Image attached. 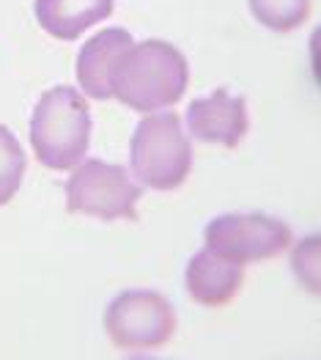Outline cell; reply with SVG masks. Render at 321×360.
<instances>
[{
    "label": "cell",
    "instance_id": "8fae6325",
    "mask_svg": "<svg viewBox=\"0 0 321 360\" xmlns=\"http://www.w3.org/2000/svg\"><path fill=\"white\" fill-rule=\"evenodd\" d=\"M256 22L275 33H289L308 22L313 11V0H247Z\"/></svg>",
    "mask_w": 321,
    "mask_h": 360
},
{
    "label": "cell",
    "instance_id": "4fadbf2b",
    "mask_svg": "<svg viewBox=\"0 0 321 360\" xmlns=\"http://www.w3.org/2000/svg\"><path fill=\"white\" fill-rule=\"evenodd\" d=\"M291 267L296 281L310 295H319V237L316 234H310V237H305V240L294 245Z\"/></svg>",
    "mask_w": 321,
    "mask_h": 360
},
{
    "label": "cell",
    "instance_id": "9c48e42d",
    "mask_svg": "<svg viewBox=\"0 0 321 360\" xmlns=\"http://www.w3.org/2000/svg\"><path fill=\"white\" fill-rule=\"evenodd\" d=\"M132 36L129 30L124 28H105L99 33H93L83 44V50L77 53V83L86 96L91 99H110L113 89H110V77H113V69L121 60V56L132 47Z\"/></svg>",
    "mask_w": 321,
    "mask_h": 360
},
{
    "label": "cell",
    "instance_id": "ba28073f",
    "mask_svg": "<svg viewBox=\"0 0 321 360\" xmlns=\"http://www.w3.org/2000/svg\"><path fill=\"white\" fill-rule=\"evenodd\" d=\"M242 283H244V264L217 256L209 248L198 250L184 270L187 295L204 308L228 305L242 292Z\"/></svg>",
    "mask_w": 321,
    "mask_h": 360
},
{
    "label": "cell",
    "instance_id": "6da1fadb",
    "mask_svg": "<svg viewBox=\"0 0 321 360\" xmlns=\"http://www.w3.org/2000/svg\"><path fill=\"white\" fill-rule=\"evenodd\" d=\"M190 86V63L165 39L132 41L113 69L110 89L121 105L138 113H157L176 105Z\"/></svg>",
    "mask_w": 321,
    "mask_h": 360
},
{
    "label": "cell",
    "instance_id": "3957f363",
    "mask_svg": "<svg viewBox=\"0 0 321 360\" xmlns=\"http://www.w3.org/2000/svg\"><path fill=\"white\" fill-rule=\"evenodd\" d=\"M129 165L138 184L176 190L192 171V143L176 113H146L129 141Z\"/></svg>",
    "mask_w": 321,
    "mask_h": 360
},
{
    "label": "cell",
    "instance_id": "7c38bea8",
    "mask_svg": "<svg viewBox=\"0 0 321 360\" xmlns=\"http://www.w3.org/2000/svg\"><path fill=\"white\" fill-rule=\"evenodd\" d=\"M25 168H28V157L22 143L6 124H0V207H6L22 187Z\"/></svg>",
    "mask_w": 321,
    "mask_h": 360
},
{
    "label": "cell",
    "instance_id": "5b68a950",
    "mask_svg": "<svg viewBox=\"0 0 321 360\" xmlns=\"http://www.w3.org/2000/svg\"><path fill=\"white\" fill-rule=\"evenodd\" d=\"M105 330L126 352L162 349L176 335V311L159 292L126 289L105 308Z\"/></svg>",
    "mask_w": 321,
    "mask_h": 360
},
{
    "label": "cell",
    "instance_id": "277c9868",
    "mask_svg": "<svg viewBox=\"0 0 321 360\" xmlns=\"http://www.w3.org/2000/svg\"><path fill=\"white\" fill-rule=\"evenodd\" d=\"M143 187L116 162L80 160L66 179V207L99 220H135Z\"/></svg>",
    "mask_w": 321,
    "mask_h": 360
},
{
    "label": "cell",
    "instance_id": "7a4b0ae2",
    "mask_svg": "<svg viewBox=\"0 0 321 360\" xmlns=\"http://www.w3.org/2000/svg\"><path fill=\"white\" fill-rule=\"evenodd\" d=\"M91 143V108L72 86L47 89L30 116V149L50 171H72Z\"/></svg>",
    "mask_w": 321,
    "mask_h": 360
},
{
    "label": "cell",
    "instance_id": "52a82bcc",
    "mask_svg": "<svg viewBox=\"0 0 321 360\" xmlns=\"http://www.w3.org/2000/svg\"><path fill=\"white\" fill-rule=\"evenodd\" d=\"M187 127L201 143L236 149L250 127L247 102L234 96L228 89H217L209 96L192 99V105L187 108Z\"/></svg>",
    "mask_w": 321,
    "mask_h": 360
},
{
    "label": "cell",
    "instance_id": "30bf717a",
    "mask_svg": "<svg viewBox=\"0 0 321 360\" xmlns=\"http://www.w3.org/2000/svg\"><path fill=\"white\" fill-rule=\"evenodd\" d=\"M116 0H36V22L53 39L74 41L113 14Z\"/></svg>",
    "mask_w": 321,
    "mask_h": 360
},
{
    "label": "cell",
    "instance_id": "8992f818",
    "mask_svg": "<svg viewBox=\"0 0 321 360\" xmlns=\"http://www.w3.org/2000/svg\"><path fill=\"white\" fill-rule=\"evenodd\" d=\"M291 229L280 217L261 212H231L217 214L204 229V245L217 256L239 264L266 262L291 248Z\"/></svg>",
    "mask_w": 321,
    "mask_h": 360
}]
</instances>
